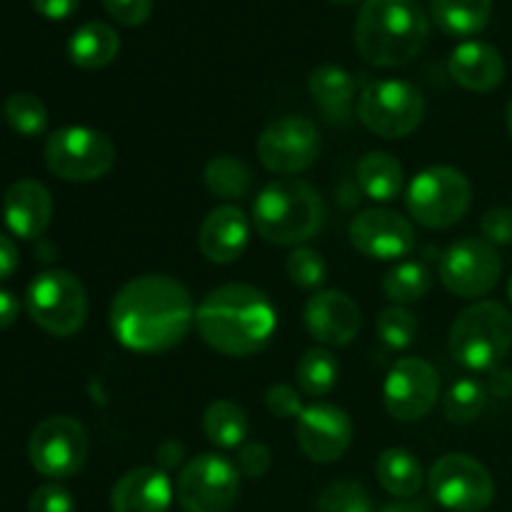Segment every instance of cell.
I'll use <instances>...</instances> for the list:
<instances>
[{
	"label": "cell",
	"mask_w": 512,
	"mask_h": 512,
	"mask_svg": "<svg viewBox=\"0 0 512 512\" xmlns=\"http://www.w3.org/2000/svg\"><path fill=\"white\" fill-rule=\"evenodd\" d=\"M310 98L330 123H348L353 113L355 78L340 65H320L308 78Z\"/></svg>",
	"instance_id": "cell-23"
},
{
	"label": "cell",
	"mask_w": 512,
	"mask_h": 512,
	"mask_svg": "<svg viewBox=\"0 0 512 512\" xmlns=\"http://www.w3.org/2000/svg\"><path fill=\"white\" fill-rule=\"evenodd\" d=\"M428 38V15L415 0H365L355 20V48L375 68L408 65Z\"/></svg>",
	"instance_id": "cell-3"
},
{
	"label": "cell",
	"mask_w": 512,
	"mask_h": 512,
	"mask_svg": "<svg viewBox=\"0 0 512 512\" xmlns=\"http://www.w3.org/2000/svg\"><path fill=\"white\" fill-rule=\"evenodd\" d=\"M350 243L365 258L400 260L415 248V228L395 210L373 208L350 223Z\"/></svg>",
	"instance_id": "cell-17"
},
{
	"label": "cell",
	"mask_w": 512,
	"mask_h": 512,
	"mask_svg": "<svg viewBox=\"0 0 512 512\" xmlns=\"http://www.w3.org/2000/svg\"><path fill=\"white\" fill-rule=\"evenodd\" d=\"M205 188L223 200H238L245 198L253 183V173L248 165L235 155H215L208 160L203 170Z\"/></svg>",
	"instance_id": "cell-29"
},
{
	"label": "cell",
	"mask_w": 512,
	"mask_h": 512,
	"mask_svg": "<svg viewBox=\"0 0 512 512\" xmlns=\"http://www.w3.org/2000/svg\"><path fill=\"white\" fill-rule=\"evenodd\" d=\"M43 155L50 173L68 183H93L105 178L118 158L113 140L85 125H70L50 133Z\"/></svg>",
	"instance_id": "cell-7"
},
{
	"label": "cell",
	"mask_w": 512,
	"mask_h": 512,
	"mask_svg": "<svg viewBox=\"0 0 512 512\" xmlns=\"http://www.w3.org/2000/svg\"><path fill=\"white\" fill-rule=\"evenodd\" d=\"M20 313V303L13 293L8 290H0V330L10 328V325L18 320Z\"/></svg>",
	"instance_id": "cell-45"
},
{
	"label": "cell",
	"mask_w": 512,
	"mask_h": 512,
	"mask_svg": "<svg viewBox=\"0 0 512 512\" xmlns=\"http://www.w3.org/2000/svg\"><path fill=\"white\" fill-rule=\"evenodd\" d=\"M285 270H288L290 283L298 285L303 290H315L325 283L328 278V265H325L323 255L313 248H295L285 260Z\"/></svg>",
	"instance_id": "cell-35"
},
{
	"label": "cell",
	"mask_w": 512,
	"mask_h": 512,
	"mask_svg": "<svg viewBox=\"0 0 512 512\" xmlns=\"http://www.w3.org/2000/svg\"><path fill=\"white\" fill-rule=\"evenodd\" d=\"M295 438L308 460L320 465L335 463L353 443V420L333 403H313L300 413Z\"/></svg>",
	"instance_id": "cell-16"
},
{
	"label": "cell",
	"mask_w": 512,
	"mask_h": 512,
	"mask_svg": "<svg viewBox=\"0 0 512 512\" xmlns=\"http://www.w3.org/2000/svg\"><path fill=\"white\" fill-rule=\"evenodd\" d=\"M450 355L468 370H495L512 348V313L503 303L478 300L455 318Z\"/></svg>",
	"instance_id": "cell-5"
},
{
	"label": "cell",
	"mask_w": 512,
	"mask_h": 512,
	"mask_svg": "<svg viewBox=\"0 0 512 512\" xmlns=\"http://www.w3.org/2000/svg\"><path fill=\"white\" fill-rule=\"evenodd\" d=\"M5 120L15 133L35 138L48 125V110L43 100L33 93H13L5 100Z\"/></svg>",
	"instance_id": "cell-33"
},
{
	"label": "cell",
	"mask_w": 512,
	"mask_h": 512,
	"mask_svg": "<svg viewBox=\"0 0 512 512\" xmlns=\"http://www.w3.org/2000/svg\"><path fill=\"white\" fill-rule=\"evenodd\" d=\"M303 320L308 333L328 348H343L358 338L363 325L358 303L343 290H320L305 303Z\"/></svg>",
	"instance_id": "cell-18"
},
{
	"label": "cell",
	"mask_w": 512,
	"mask_h": 512,
	"mask_svg": "<svg viewBox=\"0 0 512 512\" xmlns=\"http://www.w3.org/2000/svg\"><path fill=\"white\" fill-rule=\"evenodd\" d=\"M153 3L155 0H103V8L120 25L138 28L153 15Z\"/></svg>",
	"instance_id": "cell-40"
},
{
	"label": "cell",
	"mask_w": 512,
	"mask_h": 512,
	"mask_svg": "<svg viewBox=\"0 0 512 512\" xmlns=\"http://www.w3.org/2000/svg\"><path fill=\"white\" fill-rule=\"evenodd\" d=\"M195 325L200 338L220 355L248 358L270 343L278 315L263 290L245 283H228L210 290L200 300Z\"/></svg>",
	"instance_id": "cell-2"
},
{
	"label": "cell",
	"mask_w": 512,
	"mask_h": 512,
	"mask_svg": "<svg viewBox=\"0 0 512 512\" xmlns=\"http://www.w3.org/2000/svg\"><path fill=\"white\" fill-rule=\"evenodd\" d=\"M120 53V35L108 23H85L70 35L68 58L83 70H100L113 63Z\"/></svg>",
	"instance_id": "cell-24"
},
{
	"label": "cell",
	"mask_w": 512,
	"mask_h": 512,
	"mask_svg": "<svg viewBox=\"0 0 512 512\" xmlns=\"http://www.w3.org/2000/svg\"><path fill=\"white\" fill-rule=\"evenodd\" d=\"M488 405V388L473 378L455 380L443 398V413L450 423L468 425L483 415Z\"/></svg>",
	"instance_id": "cell-32"
},
{
	"label": "cell",
	"mask_w": 512,
	"mask_h": 512,
	"mask_svg": "<svg viewBox=\"0 0 512 512\" xmlns=\"http://www.w3.org/2000/svg\"><path fill=\"white\" fill-rule=\"evenodd\" d=\"M318 512H375L368 490L355 480H335L318 495Z\"/></svg>",
	"instance_id": "cell-34"
},
{
	"label": "cell",
	"mask_w": 512,
	"mask_h": 512,
	"mask_svg": "<svg viewBox=\"0 0 512 512\" xmlns=\"http://www.w3.org/2000/svg\"><path fill=\"white\" fill-rule=\"evenodd\" d=\"M340 375V363L330 350L310 348L305 350L303 358L298 360L295 378H298L300 390L310 398H323L335 388Z\"/></svg>",
	"instance_id": "cell-31"
},
{
	"label": "cell",
	"mask_w": 512,
	"mask_h": 512,
	"mask_svg": "<svg viewBox=\"0 0 512 512\" xmlns=\"http://www.w3.org/2000/svg\"><path fill=\"white\" fill-rule=\"evenodd\" d=\"M250 223L238 205H218L203 218L198 230V248L205 260L230 265L248 248Z\"/></svg>",
	"instance_id": "cell-19"
},
{
	"label": "cell",
	"mask_w": 512,
	"mask_h": 512,
	"mask_svg": "<svg viewBox=\"0 0 512 512\" xmlns=\"http://www.w3.org/2000/svg\"><path fill=\"white\" fill-rule=\"evenodd\" d=\"M240 495V470L218 453H203L180 468L175 498L185 512H230Z\"/></svg>",
	"instance_id": "cell-10"
},
{
	"label": "cell",
	"mask_w": 512,
	"mask_h": 512,
	"mask_svg": "<svg viewBox=\"0 0 512 512\" xmlns=\"http://www.w3.org/2000/svg\"><path fill=\"white\" fill-rule=\"evenodd\" d=\"M155 460H158V468L163 473H170V470L178 468L183 463V445L178 440H165L160 443V448L155 450Z\"/></svg>",
	"instance_id": "cell-43"
},
{
	"label": "cell",
	"mask_w": 512,
	"mask_h": 512,
	"mask_svg": "<svg viewBox=\"0 0 512 512\" xmlns=\"http://www.w3.org/2000/svg\"><path fill=\"white\" fill-rule=\"evenodd\" d=\"M430 495L450 512H483L493 505L495 483L480 460L465 453H448L428 473Z\"/></svg>",
	"instance_id": "cell-11"
},
{
	"label": "cell",
	"mask_w": 512,
	"mask_h": 512,
	"mask_svg": "<svg viewBox=\"0 0 512 512\" xmlns=\"http://www.w3.org/2000/svg\"><path fill=\"white\" fill-rule=\"evenodd\" d=\"M375 475H378V483L398 500L415 498L425 483L420 460L403 448L383 450L375 463Z\"/></svg>",
	"instance_id": "cell-27"
},
{
	"label": "cell",
	"mask_w": 512,
	"mask_h": 512,
	"mask_svg": "<svg viewBox=\"0 0 512 512\" xmlns=\"http://www.w3.org/2000/svg\"><path fill=\"white\" fill-rule=\"evenodd\" d=\"M175 488L168 473L160 468H133L113 485L110 508L113 512H168Z\"/></svg>",
	"instance_id": "cell-20"
},
{
	"label": "cell",
	"mask_w": 512,
	"mask_h": 512,
	"mask_svg": "<svg viewBox=\"0 0 512 512\" xmlns=\"http://www.w3.org/2000/svg\"><path fill=\"white\" fill-rule=\"evenodd\" d=\"M28 458L30 465L45 478H73L88 460V433L70 415L45 418L30 435Z\"/></svg>",
	"instance_id": "cell-12"
},
{
	"label": "cell",
	"mask_w": 512,
	"mask_h": 512,
	"mask_svg": "<svg viewBox=\"0 0 512 512\" xmlns=\"http://www.w3.org/2000/svg\"><path fill=\"white\" fill-rule=\"evenodd\" d=\"M35 13H40L48 20H65L78 10L80 0H30Z\"/></svg>",
	"instance_id": "cell-42"
},
{
	"label": "cell",
	"mask_w": 512,
	"mask_h": 512,
	"mask_svg": "<svg viewBox=\"0 0 512 512\" xmlns=\"http://www.w3.org/2000/svg\"><path fill=\"white\" fill-rule=\"evenodd\" d=\"M358 183L363 193L375 203H393L403 193L405 175L398 158L385 150H373L358 163Z\"/></svg>",
	"instance_id": "cell-25"
},
{
	"label": "cell",
	"mask_w": 512,
	"mask_h": 512,
	"mask_svg": "<svg viewBox=\"0 0 512 512\" xmlns=\"http://www.w3.org/2000/svg\"><path fill=\"white\" fill-rule=\"evenodd\" d=\"M490 393L498 395V398H510L512 395V373L510 370L495 368L490 370Z\"/></svg>",
	"instance_id": "cell-46"
},
{
	"label": "cell",
	"mask_w": 512,
	"mask_h": 512,
	"mask_svg": "<svg viewBox=\"0 0 512 512\" xmlns=\"http://www.w3.org/2000/svg\"><path fill=\"white\" fill-rule=\"evenodd\" d=\"M25 305L35 325L55 338H70L88 320V293L68 270H45L25 293Z\"/></svg>",
	"instance_id": "cell-8"
},
{
	"label": "cell",
	"mask_w": 512,
	"mask_h": 512,
	"mask_svg": "<svg viewBox=\"0 0 512 512\" xmlns=\"http://www.w3.org/2000/svg\"><path fill=\"white\" fill-rule=\"evenodd\" d=\"M248 415L238 403L228 398H218L208 405L203 415V433L215 448H240L248 438Z\"/></svg>",
	"instance_id": "cell-28"
},
{
	"label": "cell",
	"mask_w": 512,
	"mask_h": 512,
	"mask_svg": "<svg viewBox=\"0 0 512 512\" xmlns=\"http://www.w3.org/2000/svg\"><path fill=\"white\" fill-rule=\"evenodd\" d=\"M480 230L490 245H512V208H490L480 220Z\"/></svg>",
	"instance_id": "cell-41"
},
{
	"label": "cell",
	"mask_w": 512,
	"mask_h": 512,
	"mask_svg": "<svg viewBox=\"0 0 512 512\" xmlns=\"http://www.w3.org/2000/svg\"><path fill=\"white\" fill-rule=\"evenodd\" d=\"M333 3H345V5H348V3H358V0H333Z\"/></svg>",
	"instance_id": "cell-49"
},
{
	"label": "cell",
	"mask_w": 512,
	"mask_h": 512,
	"mask_svg": "<svg viewBox=\"0 0 512 512\" xmlns=\"http://www.w3.org/2000/svg\"><path fill=\"white\" fill-rule=\"evenodd\" d=\"M448 70L458 85L473 93H490L498 88L505 78V60L498 48L480 40L460 43L450 53Z\"/></svg>",
	"instance_id": "cell-22"
},
{
	"label": "cell",
	"mask_w": 512,
	"mask_h": 512,
	"mask_svg": "<svg viewBox=\"0 0 512 512\" xmlns=\"http://www.w3.org/2000/svg\"><path fill=\"white\" fill-rule=\"evenodd\" d=\"M440 395V375L428 360L400 358L390 368L383 385L385 410L400 423H418L435 408Z\"/></svg>",
	"instance_id": "cell-15"
},
{
	"label": "cell",
	"mask_w": 512,
	"mask_h": 512,
	"mask_svg": "<svg viewBox=\"0 0 512 512\" xmlns=\"http://www.w3.org/2000/svg\"><path fill=\"white\" fill-rule=\"evenodd\" d=\"M265 408L270 410V415L280 420H290L300 418L303 413V400H300V393L293 388V385H273V388L265 393Z\"/></svg>",
	"instance_id": "cell-39"
},
{
	"label": "cell",
	"mask_w": 512,
	"mask_h": 512,
	"mask_svg": "<svg viewBox=\"0 0 512 512\" xmlns=\"http://www.w3.org/2000/svg\"><path fill=\"white\" fill-rule=\"evenodd\" d=\"M430 15L443 33L470 38L490 23L493 0H430Z\"/></svg>",
	"instance_id": "cell-26"
},
{
	"label": "cell",
	"mask_w": 512,
	"mask_h": 512,
	"mask_svg": "<svg viewBox=\"0 0 512 512\" xmlns=\"http://www.w3.org/2000/svg\"><path fill=\"white\" fill-rule=\"evenodd\" d=\"M3 218L10 233L18 238H40L53 218V198L48 188L30 178L13 183L3 198Z\"/></svg>",
	"instance_id": "cell-21"
},
{
	"label": "cell",
	"mask_w": 512,
	"mask_h": 512,
	"mask_svg": "<svg viewBox=\"0 0 512 512\" xmlns=\"http://www.w3.org/2000/svg\"><path fill=\"white\" fill-rule=\"evenodd\" d=\"M378 335L390 348H410L415 343V335H418V318L408 308H403V305L385 308L378 315Z\"/></svg>",
	"instance_id": "cell-36"
},
{
	"label": "cell",
	"mask_w": 512,
	"mask_h": 512,
	"mask_svg": "<svg viewBox=\"0 0 512 512\" xmlns=\"http://www.w3.org/2000/svg\"><path fill=\"white\" fill-rule=\"evenodd\" d=\"M18 248L8 235L0 233V280H8L18 270Z\"/></svg>",
	"instance_id": "cell-44"
},
{
	"label": "cell",
	"mask_w": 512,
	"mask_h": 512,
	"mask_svg": "<svg viewBox=\"0 0 512 512\" xmlns=\"http://www.w3.org/2000/svg\"><path fill=\"white\" fill-rule=\"evenodd\" d=\"M508 293H510V303H512V278H510V288H508Z\"/></svg>",
	"instance_id": "cell-50"
},
{
	"label": "cell",
	"mask_w": 512,
	"mask_h": 512,
	"mask_svg": "<svg viewBox=\"0 0 512 512\" xmlns=\"http://www.w3.org/2000/svg\"><path fill=\"white\" fill-rule=\"evenodd\" d=\"M505 123H508V133H510V138H512V98H510L508 108H505Z\"/></svg>",
	"instance_id": "cell-48"
},
{
	"label": "cell",
	"mask_w": 512,
	"mask_h": 512,
	"mask_svg": "<svg viewBox=\"0 0 512 512\" xmlns=\"http://www.w3.org/2000/svg\"><path fill=\"white\" fill-rule=\"evenodd\" d=\"M380 512H430V500L403 498V500H395V503L383 505Z\"/></svg>",
	"instance_id": "cell-47"
},
{
	"label": "cell",
	"mask_w": 512,
	"mask_h": 512,
	"mask_svg": "<svg viewBox=\"0 0 512 512\" xmlns=\"http://www.w3.org/2000/svg\"><path fill=\"white\" fill-rule=\"evenodd\" d=\"M28 512H75V500L63 485L45 483L30 495Z\"/></svg>",
	"instance_id": "cell-38"
},
{
	"label": "cell",
	"mask_w": 512,
	"mask_h": 512,
	"mask_svg": "<svg viewBox=\"0 0 512 512\" xmlns=\"http://www.w3.org/2000/svg\"><path fill=\"white\" fill-rule=\"evenodd\" d=\"M503 260L485 238H460L440 258V280L458 298H483L498 285Z\"/></svg>",
	"instance_id": "cell-13"
},
{
	"label": "cell",
	"mask_w": 512,
	"mask_h": 512,
	"mask_svg": "<svg viewBox=\"0 0 512 512\" xmlns=\"http://www.w3.org/2000/svg\"><path fill=\"white\" fill-rule=\"evenodd\" d=\"M320 155V133L313 120L303 115H285L273 120L258 138V158L270 173L298 175L308 170Z\"/></svg>",
	"instance_id": "cell-14"
},
{
	"label": "cell",
	"mask_w": 512,
	"mask_h": 512,
	"mask_svg": "<svg viewBox=\"0 0 512 512\" xmlns=\"http://www.w3.org/2000/svg\"><path fill=\"white\" fill-rule=\"evenodd\" d=\"M425 115V98L408 80H373L358 100V118L370 133L398 140L418 130Z\"/></svg>",
	"instance_id": "cell-9"
},
{
	"label": "cell",
	"mask_w": 512,
	"mask_h": 512,
	"mask_svg": "<svg viewBox=\"0 0 512 512\" xmlns=\"http://www.w3.org/2000/svg\"><path fill=\"white\" fill-rule=\"evenodd\" d=\"M325 205L318 190L300 178H278L253 203V225L260 238L278 248H300L318 235Z\"/></svg>",
	"instance_id": "cell-4"
},
{
	"label": "cell",
	"mask_w": 512,
	"mask_h": 512,
	"mask_svg": "<svg viewBox=\"0 0 512 512\" xmlns=\"http://www.w3.org/2000/svg\"><path fill=\"white\" fill-rule=\"evenodd\" d=\"M473 203V188L465 173L450 165H430L413 178L405 195L410 218L430 230L460 223Z\"/></svg>",
	"instance_id": "cell-6"
},
{
	"label": "cell",
	"mask_w": 512,
	"mask_h": 512,
	"mask_svg": "<svg viewBox=\"0 0 512 512\" xmlns=\"http://www.w3.org/2000/svg\"><path fill=\"white\" fill-rule=\"evenodd\" d=\"M433 288V275L418 260H403L393 265L383 278L385 298L393 300L395 305H410L423 300Z\"/></svg>",
	"instance_id": "cell-30"
},
{
	"label": "cell",
	"mask_w": 512,
	"mask_h": 512,
	"mask_svg": "<svg viewBox=\"0 0 512 512\" xmlns=\"http://www.w3.org/2000/svg\"><path fill=\"white\" fill-rule=\"evenodd\" d=\"M270 460H273V455H270L268 445L260 443V440H248V443H243L238 448L235 468L240 470V475L255 480V478H263V475L268 473Z\"/></svg>",
	"instance_id": "cell-37"
},
{
	"label": "cell",
	"mask_w": 512,
	"mask_h": 512,
	"mask_svg": "<svg viewBox=\"0 0 512 512\" xmlns=\"http://www.w3.org/2000/svg\"><path fill=\"white\" fill-rule=\"evenodd\" d=\"M195 305L188 288L170 275L150 273L125 283L110 305V328L135 353H163L188 338Z\"/></svg>",
	"instance_id": "cell-1"
}]
</instances>
